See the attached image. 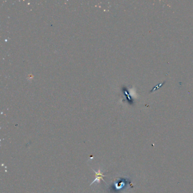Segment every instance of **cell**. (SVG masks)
<instances>
[{"mask_svg":"<svg viewBox=\"0 0 193 193\" xmlns=\"http://www.w3.org/2000/svg\"><path fill=\"white\" fill-rule=\"evenodd\" d=\"M92 170H93L94 172H95L96 177H95V179H94V180L90 184V186L95 183H100V181H101V180H103L104 182H105V183H107L105 181V180L103 179V177H106L107 175H104L103 174V173L101 171V170H100V169H99L98 172H96L95 170L93 169H92Z\"/></svg>","mask_w":193,"mask_h":193,"instance_id":"1","label":"cell"},{"mask_svg":"<svg viewBox=\"0 0 193 193\" xmlns=\"http://www.w3.org/2000/svg\"><path fill=\"white\" fill-rule=\"evenodd\" d=\"M163 84H164V83H162V84H159V85H158V86H156V87H155L154 88V89L152 90V91L151 92L154 91V90H155L156 89L157 90L158 88L160 87H161L162 85H163Z\"/></svg>","mask_w":193,"mask_h":193,"instance_id":"2","label":"cell"}]
</instances>
